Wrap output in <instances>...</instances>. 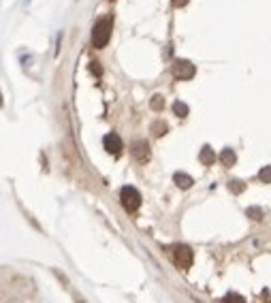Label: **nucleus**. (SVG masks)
<instances>
[{
	"label": "nucleus",
	"mask_w": 271,
	"mask_h": 303,
	"mask_svg": "<svg viewBox=\"0 0 271 303\" xmlns=\"http://www.w3.org/2000/svg\"><path fill=\"white\" fill-rule=\"evenodd\" d=\"M235 160H237V156H235V152H233L231 148L222 150V154H220V162H222L224 166H231V164H235Z\"/></svg>",
	"instance_id": "nucleus-9"
},
{
	"label": "nucleus",
	"mask_w": 271,
	"mask_h": 303,
	"mask_svg": "<svg viewBox=\"0 0 271 303\" xmlns=\"http://www.w3.org/2000/svg\"><path fill=\"white\" fill-rule=\"evenodd\" d=\"M250 218H254V220H260V218H263V212L258 210V207H250V210L246 212Z\"/></svg>",
	"instance_id": "nucleus-16"
},
{
	"label": "nucleus",
	"mask_w": 271,
	"mask_h": 303,
	"mask_svg": "<svg viewBox=\"0 0 271 303\" xmlns=\"http://www.w3.org/2000/svg\"><path fill=\"white\" fill-rule=\"evenodd\" d=\"M130 154H132V158L137 160V162H141V164L148 162V160H150V145H148V141H143V139L132 141Z\"/></svg>",
	"instance_id": "nucleus-5"
},
{
	"label": "nucleus",
	"mask_w": 271,
	"mask_h": 303,
	"mask_svg": "<svg viewBox=\"0 0 271 303\" xmlns=\"http://www.w3.org/2000/svg\"><path fill=\"white\" fill-rule=\"evenodd\" d=\"M228 188H231V190L235 192V194H239V192H244V182H239V180H233L231 184H228Z\"/></svg>",
	"instance_id": "nucleus-14"
},
{
	"label": "nucleus",
	"mask_w": 271,
	"mask_h": 303,
	"mask_svg": "<svg viewBox=\"0 0 271 303\" xmlns=\"http://www.w3.org/2000/svg\"><path fill=\"white\" fill-rule=\"evenodd\" d=\"M199 160H201L203 164H214V160H216V154H214V150L210 148V145H205V148L201 150V154H199Z\"/></svg>",
	"instance_id": "nucleus-8"
},
{
	"label": "nucleus",
	"mask_w": 271,
	"mask_h": 303,
	"mask_svg": "<svg viewBox=\"0 0 271 303\" xmlns=\"http://www.w3.org/2000/svg\"><path fill=\"white\" fill-rule=\"evenodd\" d=\"M258 177H260V180H263L265 184H271V166H265V169H260Z\"/></svg>",
	"instance_id": "nucleus-15"
},
{
	"label": "nucleus",
	"mask_w": 271,
	"mask_h": 303,
	"mask_svg": "<svg viewBox=\"0 0 271 303\" xmlns=\"http://www.w3.org/2000/svg\"><path fill=\"white\" fill-rule=\"evenodd\" d=\"M186 3H188V0H173V5H175V7H184Z\"/></svg>",
	"instance_id": "nucleus-17"
},
{
	"label": "nucleus",
	"mask_w": 271,
	"mask_h": 303,
	"mask_svg": "<svg viewBox=\"0 0 271 303\" xmlns=\"http://www.w3.org/2000/svg\"><path fill=\"white\" fill-rule=\"evenodd\" d=\"M103 148H105L109 154H113V156H120V152L124 150V143H122L118 132H109V134L103 137Z\"/></svg>",
	"instance_id": "nucleus-6"
},
{
	"label": "nucleus",
	"mask_w": 271,
	"mask_h": 303,
	"mask_svg": "<svg viewBox=\"0 0 271 303\" xmlns=\"http://www.w3.org/2000/svg\"><path fill=\"white\" fill-rule=\"evenodd\" d=\"M173 111H175V116H180V118H186V116H188V105H186V103H180V100H177L175 103V105H173Z\"/></svg>",
	"instance_id": "nucleus-10"
},
{
	"label": "nucleus",
	"mask_w": 271,
	"mask_h": 303,
	"mask_svg": "<svg viewBox=\"0 0 271 303\" xmlns=\"http://www.w3.org/2000/svg\"><path fill=\"white\" fill-rule=\"evenodd\" d=\"M150 105H152L154 111H160V109L164 107V98L160 96V94H156V96H152V103H150Z\"/></svg>",
	"instance_id": "nucleus-11"
},
{
	"label": "nucleus",
	"mask_w": 271,
	"mask_h": 303,
	"mask_svg": "<svg viewBox=\"0 0 271 303\" xmlns=\"http://www.w3.org/2000/svg\"><path fill=\"white\" fill-rule=\"evenodd\" d=\"M120 201L128 214H134L141 207V192L134 186H124L120 190Z\"/></svg>",
	"instance_id": "nucleus-2"
},
{
	"label": "nucleus",
	"mask_w": 271,
	"mask_h": 303,
	"mask_svg": "<svg viewBox=\"0 0 271 303\" xmlns=\"http://www.w3.org/2000/svg\"><path fill=\"white\" fill-rule=\"evenodd\" d=\"M171 250V258H173V263L180 267V269H190L192 267V260H194V254H192V250L188 246H184V244H175L169 248Z\"/></svg>",
	"instance_id": "nucleus-3"
},
{
	"label": "nucleus",
	"mask_w": 271,
	"mask_h": 303,
	"mask_svg": "<svg viewBox=\"0 0 271 303\" xmlns=\"http://www.w3.org/2000/svg\"><path fill=\"white\" fill-rule=\"evenodd\" d=\"M173 180H175V184L180 186V188H184V190L194 184V182H192V177H190L188 173H175V175H173Z\"/></svg>",
	"instance_id": "nucleus-7"
},
{
	"label": "nucleus",
	"mask_w": 271,
	"mask_h": 303,
	"mask_svg": "<svg viewBox=\"0 0 271 303\" xmlns=\"http://www.w3.org/2000/svg\"><path fill=\"white\" fill-rule=\"evenodd\" d=\"M152 132L156 134V137H160V134L166 132V124H162V122H154V124H152Z\"/></svg>",
	"instance_id": "nucleus-12"
},
{
	"label": "nucleus",
	"mask_w": 271,
	"mask_h": 303,
	"mask_svg": "<svg viewBox=\"0 0 271 303\" xmlns=\"http://www.w3.org/2000/svg\"><path fill=\"white\" fill-rule=\"evenodd\" d=\"M194 73H196V69H194L192 62H188V60H177L175 64H173L175 79H192Z\"/></svg>",
	"instance_id": "nucleus-4"
},
{
	"label": "nucleus",
	"mask_w": 271,
	"mask_h": 303,
	"mask_svg": "<svg viewBox=\"0 0 271 303\" xmlns=\"http://www.w3.org/2000/svg\"><path fill=\"white\" fill-rule=\"evenodd\" d=\"M111 28H113V17L111 15H105L100 17L98 22L94 24V30H92V45L96 49L105 47L111 39Z\"/></svg>",
	"instance_id": "nucleus-1"
},
{
	"label": "nucleus",
	"mask_w": 271,
	"mask_h": 303,
	"mask_svg": "<svg viewBox=\"0 0 271 303\" xmlns=\"http://www.w3.org/2000/svg\"><path fill=\"white\" fill-rule=\"evenodd\" d=\"M222 303H246V301H244L242 295H235V292H231V295H226L222 299Z\"/></svg>",
	"instance_id": "nucleus-13"
}]
</instances>
